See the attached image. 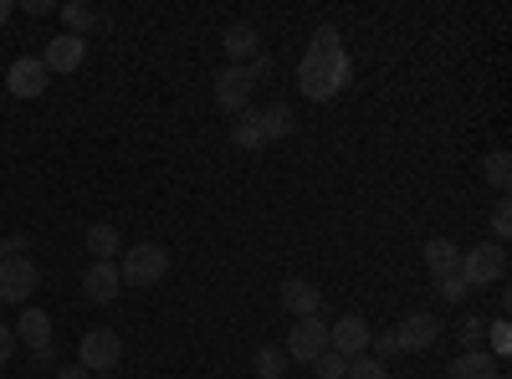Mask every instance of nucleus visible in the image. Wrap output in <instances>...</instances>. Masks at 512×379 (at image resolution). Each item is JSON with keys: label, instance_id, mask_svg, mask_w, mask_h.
Returning a JSON list of instances; mask_svg holds the SVG:
<instances>
[{"label": "nucleus", "instance_id": "nucleus-6", "mask_svg": "<svg viewBox=\"0 0 512 379\" xmlns=\"http://www.w3.org/2000/svg\"><path fill=\"white\" fill-rule=\"evenodd\" d=\"M287 359H297V364H313L318 354H328V323L313 313V318H297L292 323V333H287V349H282Z\"/></svg>", "mask_w": 512, "mask_h": 379}, {"label": "nucleus", "instance_id": "nucleus-16", "mask_svg": "<svg viewBox=\"0 0 512 379\" xmlns=\"http://www.w3.org/2000/svg\"><path fill=\"white\" fill-rule=\"evenodd\" d=\"M57 16L67 21V36H82V41H88V31L103 26V11L88 6V0H67V6H57Z\"/></svg>", "mask_w": 512, "mask_h": 379}, {"label": "nucleus", "instance_id": "nucleus-34", "mask_svg": "<svg viewBox=\"0 0 512 379\" xmlns=\"http://www.w3.org/2000/svg\"><path fill=\"white\" fill-rule=\"evenodd\" d=\"M374 344V359H390V354H400L395 349V333H384V339H369Z\"/></svg>", "mask_w": 512, "mask_h": 379}, {"label": "nucleus", "instance_id": "nucleus-1", "mask_svg": "<svg viewBox=\"0 0 512 379\" xmlns=\"http://www.w3.org/2000/svg\"><path fill=\"white\" fill-rule=\"evenodd\" d=\"M349 77H354V62H349L344 47H308L303 67H297V88L313 103H328L349 88Z\"/></svg>", "mask_w": 512, "mask_h": 379}, {"label": "nucleus", "instance_id": "nucleus-14", "mask_svg": "<svg viewBox=\"0 0 512 379\" xmlns=\"http://www.w3.org/2000/svg\"><path fill=\"white\" fill-rule=\"evenodd\" d=\"M82 292H88V303H113L118 292H123V277L113 262H93L88 277H82Z\"/></svg>", "mask_w": 512, "mask_h": 379}, {"label": "nucleus", "instance_id": "nucleus-7", "mask_svg": "<svg viewBox=\"0 0 512 379\" xmlns=\"http://www.w3.org/2000/svg\"><path fill=\"white\" fill-rule=\"evenodd\" d=\"M41 272L31 257H11V262H0V303H31V292H36Z\"/></svg>", "mask_w": 512, "mask_h": 379}, {"label": "nucleus", "instance_id": "nucleus-21", "mask_svg": "<svg viewBox=\"0 0 512 379\" xmlns=\"http://www.w3.org/2000/svg\"><path fill=\"white\" fill-rule=\"evenodd\" d=\"M82 246L93 251V262H113L123 241H118V231H113V226H88V236H82Z\"/></svg>", "mask_w": 512, "mask_h": 379}, {"label": "nucleus", "instance_id": "nucleus-19", "mask_svg": "<svg viewBox=\"0 0 512 379\" xmlns=\"http://www.w3.org/2000/svg\"><path fill=\"white\" fill-rule=\"evenodd\" d=\"M231 139H236V149H262V144H267V134H262V108H246V113H236V123H231Z\"/></svg>", "mask_w": 512, "mask_h": 379}, {"label": "nucleus", "instance_id": "nucleus-2", "mask_svg": "<svg viewBox=\"0 0 512 379\" xmlns=\"http://www.w3.org/2000/svg\"><path fill=\"white\" fill-rule=\"evenodd\" d=\"M118 277H123L128 287H159V282L169 277V246H159V241L128 246L123 262H118Z\"/></svg>", "mask_w": 512, "mask_h": 379}, {"label": "nucleus", "instance_id": "nucleus-8", "mask_svg": "<svg viewBox=\"0 0 512 379\" xmlns=\"http://www.w3.org/2000/svg\"><path fill=\"white\" fill-rule=\"evenodd\" d=\"M441 339V318L436 313H410V318H400V328H395V349L400 354H425Z\"/></svg>", "mask_w": 512, "mask_h": 379}, {"label": "nucleus", "instance_id": "nucleus-28", "mask_svg": "<svg viewBox=\"0 0 512 379\" xmlns=\"http://www.w3.org/2000/svg\"><path fill=\"white\" fill-rule=\"evenodd\" d=\"M313 369H318V379H344V374H349V359L328 349V354H318V359H313Z\"/></svg>", "mask_w": 512, "mask_h": 379}, {"label": "nucleus", "instance_id": "nucleus-10", "mask_svg": "<svg viewBox=\"0 0 512 379\" xmlns=\"http://www.w3.org/2000/svg\"><path fill=\"white\" fill-rule=\"evenodd\" d=\"M6 88H11L16 98H41V93L52 88V72L41 67V57H16L11 72H6Z\"/></svg>", "mask_w": 512, "mask_h": 379}, {"label": "nucleus", "instance_id": "nucleus-3", "mask_svg": "<svg viewBox=\"0 0 512 379\" xmlns=\"http://www.w3.org/2000/svg\"><path fill=\"white\" fill-rule=\"evenodd\" d=\"M456 272H461L466 287H497V282L507 277V246H497V241L466 246L461 262H456Z\"/></svg>", "mask_w": 512, "mask_h": 379}, {"label": "nucleus", "instance_id": "nucleus-22", "mask_svg": "<svg viewBox=\"0 0 512 379\" xmlns=\"http://www.w3.org/2000/svg\"><path fill=\"white\" fill-rule=\"evenodd\" d=\"M287 364H292V359H287L277 344H262V349L251 354V369H256V379H282V374H287Z\"/></svg>", "mask_w": 512, "mask_h": 379}, {"label": "nucleus", "instance_id": "nucleus-18", "mask_svg": "<svg viewBox=\"0 0 512 379\" xmlns=\"http://www.w3.org/2000/svg\"><path fill=\"white\" fill-rule=\"evenodd\" d=\"M451 379H502V364L482 349H466L456 364H451Z\"/></svg>", "mask_w": 512, "mask_h": 379}, {"label": "nucleus", "instance_id": "nucleus-20", "mask_svg": "<svg viewBox=\"0 0 512 379\" xmlns=\"http://www.w3.org/2000/svg\"><path fill=\"white\" fill-rule=\"evenodd\" d=\"M297 129V113L287 108V103H272V108H262V134H267V144L272 139H287Z\"/></svg>", "mask_w": 512, "mask_h": 379}, {"label": "nucleus", "instance_id": "nucleus-25", "mask_svg": "<svg viewBox=\"0 0 512 379\" xmlns=\"http://www.w3.org/2000/svg\"><path fill=\"white\" fill-rule=\"evenodd\" d=\"M344 379H390V369H384V359H374V354H359V359H349Z\"/></svg>", "mask_w": 512, "mask_h": 379}, {"label": "nucleus", "instance_id": "nucleus-27", "mask_svg": "<svg viewBox=\"0 0 512 379\" xmlns=\"http://www.w3.org/2000/svg\"><path fill=\"white\" fill-rule=\"evenodd\" d=\"M507 328H512L507 318L487 323V339H492V359H497V364H502V359H507V349H512V333H507Z\"/></svg>", "mask_w": 512, "mask_h": 379}, {"label": "nucleus", "instance_id": "nucleus-9", "mask_svg": "<svg viewBox=\"0 0 512 379\" xmlns=\"http://www.w3.org/2000/svg\"><path fill=\"white\" fill-rule=\"evenodd\" d=\"M369 323L359 318V313H344L338 323H328V349L333 354H344V359H359V354H369Z\"/></svg>", "mask_w": 512, "mask_h": 379}, {"label": "nucleus", "instance_id": "nucleus-12", "mask_svg": "<svg viewBox=\"0 0 512 379\" xmlns=\"http://www.w3.org/2000/svg\"><path fill=\"white\" fill-rule=\"evenodd\" d=\"M82 57H88V41L62 31V36H52V41H47V52H41V67H47V72L57 77V72H77V67H82Z\"/></svg>", "mask_w": 512, "mask_h": 379}, {"label": "nucleus", "instance_id": "nucleus-39", "mask_svg": "<svg viewBox=\"0 0 512 379\" xmlns=\"http://www.w3.org/2000/svg\"><path fill=\"white\" fill-rule=\"evenodd\" d=\"M0 379H6V374H0Z\"/></svg>", "mask_w": 512, "mask_h": 379}, {"label": "nucleus", "instance_id": "nucleus-26", "mask_svg": "<svg viewBox=\"0 0 512 379\" xmlns=\"http://www.w3.org/2000/svg\"><path fill=\"white\" fill-rule=\"evenodd\" d=\"M431 287L441 292V303H466V292H472V287L461 282V272H451V277H436Z\"/></svg>", "mask_w": 512, "mask_h": 379}, {"label": "nucleus", "instance_id": "nucleus-38", "mask_svg": "<svg viewBox=\"0 0 512 379\" xmlns=\"http://www.w3.org/2000/svg\"><path fill=\"white\" fill-rule=\"evenodd\" d=\"M93 379H118V369H113V374H93Z\"/></svg>", "mask_w": 512, "mask_h": 379}, {"label": "nucleus", "instance_id": "nucleus-5", "mask_svg": "<svg viewBox=\"0 0 512 379\" xmlns=\"http://www.w3.org/2000/svg\"><path fill=\"white\" fill-rule=\"evenodd\" d=\"M210 82H216V108H221V113H231V118H236V113H246V108H251L256 82H251V72H246V67H231V62H226Z\"/></svg>", "mask_w": 512, "mask_h": 379}, {"label": "nucleus", "instance_id": "nucleus-32", "mask_svg": "<svg viewBox=\"0 0 512 379\" xmlns=\"http://www.w3.org/2000/svg\"><path fill=\"white\" fill-rule=\"evenodd\" d=\"M308 47H344V36H338V26H318Z\"/></svg>", "mask_w": 512, "mask_h": 379}, {"label": "nucleus", "instance_id": "nucleus-17", "mask_svg": "<svg viewBox=\"0 0 512 379\" xmlns=\"http://www.w3.org/2000/svg\"><path fill=\"white\" fill-rule=\"evenodd\" d=\"M456 262H461V246H456V241H446V236L425 241V272H431V282H436V277H451Z\"/></svg>", "mask_w": 512, "mask_h": 379}, {"label": "nucleus", "instance_id": "nucleus-36", "mask_svg": "<svg viewBox=\"0 0 512 379\" xmlns=\"http://www.w3.org/2000/svg\"><path fill=\"white\" fill-rule=\"evenodd\" d=\"M52 379H93V374H88V369H82V364H62V369H57Z\"/></svg>", "mask_w": 512, "mask_h": 379}, {"label": "nucleus", "instance_id": "nucleus-29", "mask_svg": "<svg viewBox=\"0 0 512 379\" xmlns=\"http://www.w3.org/2000/svg\"><path fill=\"white\" fill-rule=\"evenodd\" d=\"M11 257H31V236H26V231L0 236V262H11Z\"/></svg>", "mask_w": 512, "mask_h": 379}, {"label": "nucleus", "instance_id": "nucleus-11", "mask_svg": "<svg viewBox=\"0 0 512 379\" xmlns=\"http://www.w3.org/2000/svg\"><path fill=\"white\" fill-rule=\"evenodd\" d=\"M11 328H16V344H26L31 354L57 344V339H52V313H47V308H31V303H26V308H21V318H16Z\"/></svg>", "mask_w": 512, "mask_h": 379}, {"label": "nucleus", "instance_id": "nucleus-15", "mask_svg": "<svg viewBox=\"0 0 512 379\" xmlns=\"http://www.w3.org/2000/svg\"><path fill=\"white\" fill-rule=\"evenodd\" d=\"M256 52H262V31H256L251 21H236V26L226 31V57H231V67H246Z\"/></svg>", "mask_w": 512, "mask_h": 379}, {"label": "nucleus", "instance_id": "nucleus-24", "mask_svg": "<svg viewBox=\"0 0 512 379\" xmlns=\"http://www.w3.org/2000/svg\"><path fill=\"white\" fill-rule=\"evenodd\" d=\"M456 339H461V349H482V339H487V323H482L477 313H466V318L456 323Z\"/></svg>", "mask_w": 512, "mask_h": 379}, {"label": "nucleus", "instance_id": "nucleus-35", "mask_svg": "<svg viewBox=\"0 0 512 379\" xmlns=\"http://www.w3.org/2000/svg\"><path fill=\"white\" fill-rule=\"evenodd\" d=\"M31 364H36V369H52V364H57V344H52V349H36Z\"/></svg>", "mask_w": 512, "mask_h": 379}, {"label": "nucleus", "instance_id": "nucleus-33", "mask_svg": "<svg viewBox=\"0 0 512 379\" xmlns=\"http://www.w3.org/2000/svg\"><path fill=\"white\" fill-rule=\"evenodd\" d=\"M11 354H16V328L0 323V364H11Z\"/></svg>", "mask_w": 512, "mask_h": 379}, {"label": "nucleus", "instance_id": "nucleus-13", "mask_svg": "<svg viewBox=\"0 0 512 379\" xmlns=\"http://www.w3.org/2000/svg\"><path fill=\"white\" fill-rule=\"evenodd\" d=\"M282 308H287L292 318H313V313H323V292H318L308 277H287V282H282Z\"/></svg>", "mask_w": 512, "mask_h": 379}, {"label": "nucleus", "instance_id": "nucleus-37", "mask_svg": "<svg viewBox=\"0 0 512 379\" xmlns=\"http://www.w3.org/2000/svg\"><path fill=\"white\" fill-rule=\"evenodd\" d=\"M11 16H16V6H11V0H0V26H6Z\"/></svg>", "mask_w": 512, "mask_h": 379}, {"label": "nucleus", "instance_id": "nucleus-31", "mask_svg": "<svg viewBox=\"0 0 512 379\" xmlns=\"http://www.w3.org/2000/svg\"><path fill=\"white\" fill-rule=\"evenodd\" d=\"M272 67H277V62H272L267 52H256V57L246 62V72H251V82H267V77H272Z\"/></svg>", "mask_w": 512, "mask_h": 379}, {"label": "nucleus", "instance_id": "nucleus-23", "mask_svg": "<svg viewBox=\"0 0 512 379\" xmlns=\"http://www.w3.org/2000/svg\"><path fill=\"white\" fill-rule=\"evenodd\" d=\"M482 175H487L492 190H507V185H512V154H507V149L487 154V170H482Z\"/></svg>", "mask_w": 512, "mask_h": 379}, {"label": "nucleus", "instance_id": "nucleus-4", "mask_svg": "<svg viewBox=\"0 0 512 379\" xmlns=\"http://www.w3.org/2000/svg\"><path fill=\"white\" fill-rule=\"evenodd\" d=\"M123 359V339L113 328H93V333H82V344H77V364L88 369V374H113Z\"/></svg>", "mask_w": 512, "mask_h": 379}, {"label": "nucleus", "instance_id": "nucleus-30", "mask_svg": "<svg viewBox=\"0 0 512 379\" xmlns=\"http://www.w3.org/2000/svg\"><path fill=\"white\" fill-rule=\"evenodd\" d=\"M492 236H497V246H507V236H512V210H507V200L492 210Z\"/></svg>", "mask_w": 512, "mask_h": 379}]
</instances>
